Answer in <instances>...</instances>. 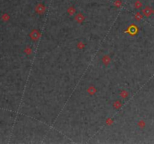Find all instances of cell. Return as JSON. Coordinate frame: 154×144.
Here are the masks:
<instances>
[{"mask_svg":"<svg viewBox=\"0 0 154 144\" xmlns=\"http://www.w3.org/2000/svg\"><path fill=\"white\" fill-rule=\"evenodd\" d=\"M29 35H30V38H31V40H33V41H36L40 38L41 32L38 29H33L32 31L30 32Z\"/></svg>","mask_w":154,"mask_h":144,"instance_id":"1","label":"cell"},{"mask_svg":"<svg viewBox=\"0 0 154 144\" xmlns=\"http://www.w3.org/2000/svg\"><path fill=\"white\" fill-rule=\"evenodd\" d=\"M35 11L38 14H44L46 11V8L45 5L42 3H39L35 7Z\"/></svg>","mask_w":154,"mask_h":144,"instance_id":"2","label":"cell"},{"mask_svg":"<svg viewBox=\"0 0 154 144\" xmlns=\"http://www.w3.org/2000/svg\"><path fill=\"white\" fill-rule=\"evenodd\" d=\"M85 17L81 12L77 13V14H76L74 16V20L78 23H82L83 22L85 21Z\"/></svg>","mask_w":154,"mask_h":144,"instance_id":"3","label":"cell"},{"mask_svg":"<svg viewBox=\"0 0 154 144\" xmlns=\"http://www.w3.org/2000/svg\"><path fill=\"white\" fill-rule=\"evenodd\" d=\"M111 57L109 55H107V54H105L102 56V58H101V62L102 63L105 65V66H108V65L110 64L111 62Z\"/></svg>","mask_w":154,"mask_h":144,"instance_id":"4","label":"cell"},{"mask_svg":"<svg viewBox=\"0 0 154 144\" xmlns=\"http://www.w3.org/2000/svg\"><path fill=\"white\" fill-rule=\"evenodd\" d=\"M153 13V11L151 8V7H149V6H146L142 10V14L147 17H150Z\"/></svg>","mask_w":154,"mask_h":144,"instance_id":"5","label":"cell"},{"mask_svg":"<svg viewBox=\"0 0 154 144\" xmlns=\"http://www.w3.org/2000/svg\"><path fill=\"white\" fill-rule=\"evenodd\" d=\"M122 106V102L119 101V100H116L115 101L113 102V107L114 109H116V110H119V109H120Z\"/></svg>","mask_w":154,"mask_h":144,"instance_id":"6","label":"cell"},{"mask_svg":"<svg viewBox=\"0 0 154 144\" xmlns=\"http://www.w3.org/2000/svg\"><path fill=\"white\" fill-rule=\"evenodd\" d=\"M87 92L91 95H93L97 92V89L94 86H90L89 88L87 89Z\"/></svg>","mask_w":154,"mask_h":144,"instance_id":"7","label":"cell"},{"mask_svg":"<svg viewBox=\"0 0 154 144\" xmlns=\"http://www.w3.org/2000/svg\"><path fill=\"white\" fill-rule=\"evenodd\" d=\"M67 13H68V14L70 16H73L76 14V8H75L74 6H70L68 8V9H67Z\"/></svg>","mask_w":154,"mask_h":144,"instance_id":"8","label":"cell"},{"mask_svg":"<svg viewBox=\"0 0 154 144\" xmlns=\"http://www.w3.org/2000/svg\"><path fill=\"white\" fill-rule=\"evenodd\" d=\"M143 17H144V14H142V13L137 12L134 14V19L137 21H140V20H141L143 19Z\"/></svg>","mask_w":154,"mask_h":144,"instance_id":"9","label":"cell"},{"mask_svg":"<svg viewBox=\"0 0 154 144\" xmlns=\"http://www.w3.org/2000/svg\"><path fill=\"white\" fill-rule=\"evenodd\" d=\"M143 6V4L142 2L140 1V0H137V1H135L134 4V7L136 9H140V8H142Z\"/></svg>","mask_w":154,"mask_h":144,"instance_id":"10","label":"cell"},{"mask_svg":"<svg viewBox=\"0 0 154 144\" xmlns=\"http://www.w3.org/2000/svg\"><path fill=\"white\" fill-rule=\"evenodd\" d=\"M119 95L122 98H128V96H129V92L127 90H122L120 92H119Z\"/></svg>","mask_w":154,"mask_h":144,"instance_id":"11","label":"cell"},{"mask_svg":"<svg viewBox=\"0 0 154 144\" xmlns=\"http://www.w3.org/2000/svg\"><path fill=\"white\" fill-rule=\"evenodd\" d=\"M113 5L116 8H120L122 5V2L121 0H116V1H114Z\"/></svg>","mask_w":154,"mask_h":144,"instance_id":"12","label":"cell"},{"mask_svg":"<svg viewBox=\"0 0 154 144\" xmlns=\"http://www.w3.org/2000/svg\"><path fill=\"white\" fill-rule=\"evenodd\" d=\"M32 52H33L32 48L30 47H27L24 49V53L27 54V55H30V54L32 53Z\"/></svg>","mask_w":154,"mask_h":144,"instance_id":"13","label":"cell"},{"mask_svg":"<svg viewBox=\"0 0 154 144\" xmlns=\"http://www.w3.org/2000/svg\"><path fill=\"white\" fill-rule=\"evenodd\" d=\"M76 47H77V48L78 49H79V50H82V49H84V47H85V44H83L82 42H79L78 44H77V45H76Z\"/></svg>","mask_w":154,"mask_h":144,"instance_id":"14","label":"cell"},{"mask_svg":"<svg viewBox=\"0 0 154 144\" xmlns=\"http://www.w3.org/2000/svg\"><path fill=\"white\" fill-rule=\"evenodd\" d=\"M2 18L4 21H8V20L10 19V16L8 15V14H4L2 17Z\"/></svg>","mask_w":154,"mask_h":144,"instance_id":"15","label":"cell"},{"mask_svg":"<svg viewBox=\"0 0 154 144\" xmlns=\"http://www.w3.org/2000/svg\"><path fill=\"white\" fill-rule=\"evenodd\" d=\"M106 123L108 125H111L113 123V119H111V118H108V119H107V121H106Z\"/></svg>","mask_w":154,"mask_h":144,"instance_id":"16","label":"cell"},{"mask_svg":"<svg viewBox=\"0 0 154 144\" xmlns=\"http://www.w3.org/2000/svg\"><path fill=\"white\" fill-rule=\"evenodd\" d=\"M138 126L140 128H144V122L143 121H140L138 122Z\"/></svg>","mask_w":154,"mask_h":144,"instance_id":"17","label":"cell"},{"mask_svg":"<svg viewBox=\"0 0 154 144\" xmlns=\"http://www.w3.org/2000/svg\"><path fill=\"white\" fill-rule=\"evenodd\" d=\"M153 14H154V11H153Z\"/></svg>","mask_w":154,"mask_h":144,"instance_id":"18","label":"cell"}]
</instances>
